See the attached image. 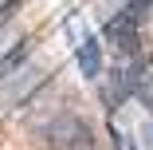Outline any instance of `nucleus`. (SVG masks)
<instances>
[{
    "instance_id": "obj_1",
    "label": "nucleus",
    "mask_w": 153,
    "mask_h": 150,
    "mask_svg": "<svg viewBox=\"0 0 153 150\" xmlns=\"http://www.w3.org/2000/svg\"><path fill=\"white\" fill-rule=\"evenodd\" d=\"M47 150H94V134L79 115H55L43 127Z\"/></svg>"
},
{
    "instance_id": "obj_2",
    "label": "nucleus",
    "mask_w": 153,
    "mask_h": 150,
    "mask_svg": "<svg viewBox=\"0 0 153 150\" xmlns=\"http://www.w3.org/2000/svg\"><path fill=\"white\" fill-rule=\"evenodd\" d=\"M141 4L145 0H134L130 8H122L110 24H106V40L114 44L118 55H137V44H141V32H137V24H141Z\"/></svg>"
},
{
    "instance_id": "obj_3",
    "label": "nucleus",
    "mask_w": 153,
    "mask_h": 150,
    "mask_svg": "<svg viewBox=\"0 0 153 150\" xmlns=\"http://www.w3.org/2000/svg\"><path fill=\"white\" fill-rule=\"evenodd\" d=\"M43 71L39 67H20V79H4V87H0V103L4 107H20V103H27L39 87H43Z\"/></svg>"
},
{
    "instance_id": "obj_4",
    "label": "nucleus",
    "mask_w": 153,
    "mask_h": 150,
    "mask_svg": "<svg viewBox=\"0 0 153 150\" xmlns=\"http://www.w3.org/2000/svg\"><path fill=\"white\" fill-rule=\"evenodd\" d=\"M126 87H130V95L145 107H153V63H134L126 67Z\"/></svg>"
},
{
    "instance_id": "obj_5",
    "label": "nucleus",
    "mask_w": 153,
    "mask_h": 150,
    "mask_svg": "<svg viewBox=\"0 0 153 150\" xmlns=\"http://www.w3.org/2000/svg\"><path fill=\"white\" fill-rule=\"evenodd\" d=\"M75 51H79V71L86 79H98V71H102V47H98V40L82 32V40L75 44Z\"/></svg>"
},
{
    "instance_id": "obj_6",
    "label": "nucleus",
    "mask_w": 153,
    "mask_h": 150,
    "mask_svg": "<svg viewBox=\"0 0 153 150\" xmlns=\"http://www.w3.org/2000/svg\"><path fill=\"white\" fill-rule=\"evenodd\" d=\"M27 55H32V40H20L16 47H8L4 55H0V83H4V79H12V75L27 63Z\"/></svg>"
},
{
    "instance_id": "obj_7",
    "label": "nucleus",
    "mask_w": 153,
    "mask_h": 150,
    "mask_svg": "<svg viewBox=\"0 0 153 150\" xmlns=\"http://www.w3.org/2000/svg\"><path fill=\"white\" fill-rule=\"evenodd\" d=\"M110 134H114V146H118V150H134V142H130V134L122 130V127H114V123H110Z\"/></svg>"
},
{
    "instance_id": "obj_8",
    "label": "nucleus",
    "mask_w": 153,
    "mask_h": 150,
    "mask_svg": "<svg viewBox=\"0 0 153 150\" xmlns=\"http://www.w3.org/2000/svg\"><path fill=\"white\" fill-rule=\"evenodd\" d=\"M16 8H20V0H0V28L12 20V12H16Z\"/></svg>"
},
{
    "instance_id": "obj_9",
    "label": "nucleus",
    "mask_w": 153,
    "mask_h": 150,
    "mask_svg": "<svg viewBox=\"0 0 153 150\" xmlns=\"http://www.w3.org/2000/svg\"><path fill=\"white\" fill-rule=\"evenodd\" d=\"M141 142L153 150V123H145V127H141Z\"/></svg>"
}]
</instances>
